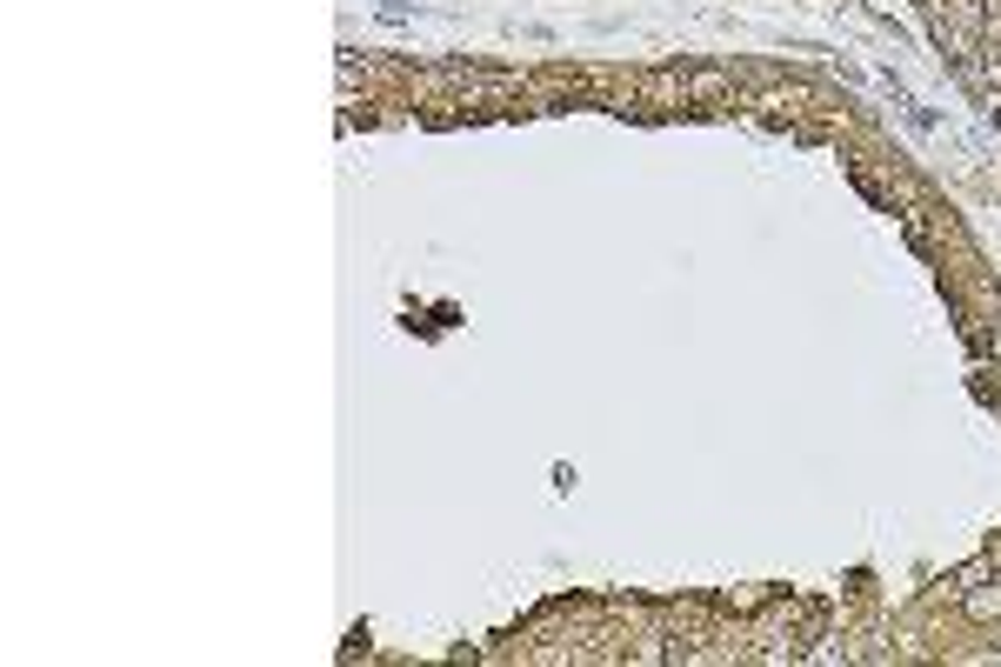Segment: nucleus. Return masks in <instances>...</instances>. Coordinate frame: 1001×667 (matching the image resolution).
<instances>
[{"label":"nucleus","instance_id":"f03ea898","mask_svg":"<svg viewBox=\"0 0 1001 667\" xmlns=\"http://www.w3.org/2000/svg\"><path fill=\"white\" fill-rule=\"evenodd\" d=\"M682 88H688V101H715V94H728V80H721L715 67H701V74H688V80H682Z\"/></svg>","mask_w":1001,"mask_h":667},{"label":"nucleus","instance_id":"f257e3e1","mask_svg":"<svg viewBox=\"0 0 1001 667\" xmlns=\"http://www.w3.org/2000/svg\"><path fill=\"white\" fill-rule=\"evenodd\" d=\"M961 621L968 628H994L1001 621V580H968L961 588Z\"/></svg>","mask_w":1001,"mask_h":667},{"label":"nucleus","instance_id":"7ed1b4c3","mask_svg":"<svg viewBox=\"0 0 1001 667\" xmlns=\"http://www.w3.org/2000/svg\"><path fill=\"white\" fill-rule=\"evenodd\" d=\"M994 361H1001V327H994Z\"/></svg>","mask_w":1001,"mask_h":667}]
</instances>
